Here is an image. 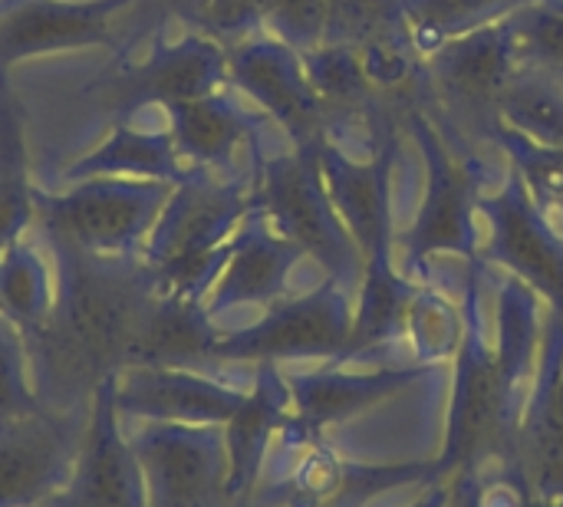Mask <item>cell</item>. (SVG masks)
Here are the masks:
<instances>
[{
  "mask_svg": "<svg viewBox=\"0 0 563 507\" xmlns=\"http://www.w3.org/2000/svg\"><path fill=\"white\" fill-rule=\"evenodd\" d=\"M465 337L455 356L452 406L435 478L508 465L541 353V297L485 257L468 261L462 287Z\"/></svg>",
  "mask_w": 563,
  "mask_h": 507,
  "instance_id": "cell-1",
  "label": "cell"
},
{
  "mask_svg": "<svg viewBox=\"0 0 563 507\" xmlns=\"http://www.w3.org/2000/svg\"><path fill=\"white\" fill-rule=\"evenodd\" d=\"M53 247L56 290L46 317L23 333L36 399L89 412L99 389L135 366L142 323L158 297L142 261H99Z\"/></svg>",
  "mask_w": 563,
  "mask_h": 507,
  "instance_id": "cell-2",
  "label": "cell"
},
{
  "mask_svg": "<svg viewBox=\"0 0 563 507\" xmlns=\"http://www.w3.org/2000/svg\"><path fill=\"white\" fill-rule=\"evenodd\" d=\"M251 211L254 175L195 168L181 178L139 257L155 290L201 304Z\"/></svg>",
  "mask_w": 563,
  "mask_h": 507,
  "instance_id": "cell-3",
  "label": "cell"
},
{
  "mask_svg": "<svg viewBox=\"0 0 563 507\" xmlns=\"http://www.w3.org/2000/svg\"><path fill=\"white\" fill-rule=\"evenodd\" d=\"M406 135L422 158V195L416 214L402 234V274L412 284H432V264L439 257L475 261L482 251V211L485 158L482 145L459 142L429 106L402 115Z\"/></svg>",
  "mask_w": 563,
  "mask_h": 507,
  "instance_id": "cell-4",
  "label": "cell"
},
{
  "mask_svg": "<svg viewBox=\"0 0 563 507\" xmlns=\"http://www.w3.org/2000/svg\"><path fill=\"white\" fill-rule=\"evenodd\" d=\"M254 211L307 261L320 264L323 277L356 297L366 264L327 195L313 145L254 148Z\"/></svg>",
  "mask_w": 563,
  "mask_h": 507,
  "instance_id": "cell-5",
  "label": "cell"
},
{
  "mask_svg": "<svg viewBox=\"0 0 563 507\" xmlns=\"http://www.w3.org/2000/svg\"><path fill=\"white\" fill-rule=\"evenodd\" d=\"M175 185L152 178H82L63 195L36 191L49 244L99 261H139Z\"/></svg>",
  "mask_w": 563,
  "mask_h": 507,
  "instance_id": "cell-6",
  "label": "cell"
},
{
  "mask_svg": "<svg viewBox=\"0 0 563 507\" xmlns=\"http://www.w3.org/2000/svg\"><path fill=\"white\" fill-rule=\"evenodd\" d=\"M521 69L525 56L511 20L492 23L426 56V106L455 139L485 145V135L498 119V106Z\"/></svg>",
  "mask_w": 563,
  "mask_h": 507,
  "instance_id": "cell-7",
  "label": "cell"
},
{
  "mask_svg": "<svg viewBox=\"0 0 563 507\" xmlns=\"http://www.w3.org/2000/svg\"><path fill=\"white\" fill-rule=\"evenodd\" d=\"M353 330V290L323 277L307 294L284 297L251 327L224 333L214 363L280 366L290 360L336 363Z\"/></svg>",
  "mask_w": 563,
  "mask_h": 507,
  "instance_id": "cell-8",
  "label": "cell"
},
{
  "mask_svg": "<svg viewBox=\"0 0 563 507\" xmlns=\"http://www.w3.org/2000/svg\"><path fill=\"white\" fill-rule=\"evenodd\" d=\"M122 429L139 462L148 507H231L224 426L139 419Z\"/></svg>",
  "mask_w": 563,
  "mask_h": 507,
  "instance_id": "cell-9",
  "label": "cell"
},
{
  "mask_svg": "<svg viewBox=\"0 0 563 507\" xmlns=\"http://www.w3.org/2000/svg\"><path fill=\"white\" fill-rule=\"evenodd\" d=\"M478 211L485 228L478 257L518 277L563 317V231L541 211L511 162L498 185L482 191Z\"/></svg>",
  "mask_w": 563,
  "mask_h": 507,
  "instance_id": "cell-10",
  "label": "cell"
},
{
  "mask_svg": "<svg viewBox=\"0 0 563 507\" xmlns=\"http://www.w3.org/2000/svg\"><path fill=\"white\" fill-rule=\"evenodd\" d=\"M274 459L287 465L254 492V502L274 507H366L396 488H426L435 478V462L366 465L340 455L327 439L307 445H274Z\"/></svg>",
  "mask_w": 563,
  "mask_h": 507,
  "instance_id": "cell-11",
  "label": "cell"
},
{
  "mask_svg": "<svg viewBox=\"0 0 563 507\" xmlns=\"http://www.w3.org/2000/svg\"><path fill=\"white\" fill-rule=\"evenodd\" d=\"M89 416L40 403L0 419V507H40L69 482Z\"/></svg>",
  "mask_w": 563,
  "mask_h": 507,
  "instance_id": "cell-12",
  "label": "cell"
},
{
  "mask_svg": "<svg viewBox=\"0 0 563 507\" xmlns=\"http://www.w3.org/2000/svg\"><path fill=\"white\" fill-rule=\"evenodd\" d=\"M228 86V46L208 33H188L175 43H155L142 63L112 73L96 99L119 119L172 109L188 99L221 92Z\"/></svg>",
  "mask_w": 563,
  "mask_h": 507,
  "instance_id": "cell-13",
  "label": "cell"
},
{
  "mask_svg": "<svg viewBox=\"0 0 563 507\" xmlns=\"http://www.w3.org/2000/svg\"><path fill=\"white\" fill-rule=\"evenodd\" d=\"M435 366L406 363V366H376V370H350L340 363H327L313 373H294L287 379L290 412L277 436V445H307L320 442L330 429L389 403L406 393L412 383L432 376Z\"/></svg>",
  "mask_w": 563,
  "mask_h": 507,
  "instance_id": "cell-14",
  "label": "cell"
},
{
  "mask_svg": "<svg viewBox=\"0 0 563 507\" xmlns=\"http://www.w3.org/2000/svg\"><path fill=\"white\" fill-rule=\"evenodd\" d=\"M538 360L505 478L521 495L563 502V317L551 310Z\"/></svg>",
  "mask_w": 563,
  "mask_h": 507,
  "instance_id": "cell-15",
  "label": "cell"
},
{
  "mask_svg": "<svg viewBox=\"0 0 563 507\" xmlns=\"http://www.w3.org/2000/svg\"><path fill=\"white\" fill-rule=\"evenodd\" d=\"M228 86L247 96L294 145H313L327 132V112L307 79L303 56L271 33L228 46Z\"/></svg>",
  "mask_w": 563,
  "mask_h": 507,
  "instance_id": "cell-16",
  "label": "cell"
},
{
  "mask_svg": "<svg viewBox=\"0 0 563 507\" xmlns=\"http://www.w3.org/2000/svg\"><path fill=\"white\" fill-rule=\"evenodd\" d=\"M115 412L125 422L228 426L247 399V386L185 366H129L112 383Z\"/></svg>",
  "mask_w": 563,
  "mask_h": 507,
  "instance_id": "cell-17",
  "label": "cell"
},
{
  "mask_svg": "<svg viewBox=\"0 0 563 507\" xmlns=\"http://www.w3.org/2000/svg\"><path fill=\"white\" fill-rule=\"evenodd\" d=\"M40 507H148L139 462L115 412L112 383L99 389L69 482Z\"/></svg>",
  "mask_w": 563,
  "mask_h": 507,
  "instance_id": "cell-18",
  "label": "cell"
},
{
  "mask_svg": "<svg viewBox=\"0 0 563 507\" xmlns=\"http://www.w3.org/2000/svg\"><path fill=\"white\" fill-rule=\"evenodd\" d=\"M129 7L132 0H13L0 16V79L20 59L109 43Z\"/></svg>",
  "mask_w": 563,
  "mask_h": 507,
  "instance_id": "cell-19",
  "label": "cell"
},
{
  "mask_svg": "<svg viewBox=\"0 0 563 507\" xmlns=\"http://www.w3.org/2000/svg\"><path fill=\"white\" fill-rule=\"evenodd\" d=\"M307 257L284 241L257 211H251L231 241L228 261L218 271L211 290L205 294V310L218 323L238 307H274L287 297L294 271Z\"/></svg>",
  "mask_w": 563,
  "mask_h": 507,
  "instance_id": "cell-20",
  "label": "cell"
},
{
  "mask_svg": "<svg viewBox=\"0 0 563 507\" xmlns=\"http://www.w3.org/2000/svg\"><path fill=\"white\" fill-rule=\"evenodd\" d=\"M287 412H290V393L284 373L277 366H257L244 406L224 426L228 462H231V475H228L231 507L254 502V492L264 478L277 436L287 422Z\"/></svg>",
  "mask_w": 563,
  "mask_h": 507,
  "instance_id": "cell-21",
  "label": "cell"
},
{
  "mask_svg": "<svg viewBox=\"0 0 563 507\" xmlns=\"http://www.w3.org/2000/svg\"><path fill=\"white\" fill-rule=\"evenodd\" d=\"M165 119L185 165L201 172H231L238 148L257 145L261 129L267 122L264 115L247 112L224 89L178 102L165 109Z\"/></svg>",
  "mask_w": 563,
  "mask_h": 507,
  "instance_id": "cell-22",
  "label": "cell"
},
{
  "mask_svg": "<svg viewBox=\"0 0 563 507\" xmlns=\"http://www.w3.org/2000/svg\"><path fill=\"white\" fill-rule=\"evenodd\" d=\"M195 168L185 165L168 129H148V125L119 119L112 132L92 152L76 158L63 175L69 181L109 175V178H152V181L178 185Z\"/></svg>",
  "mask_w": 563,
  "mask_h": 507,
  "instance_id": "cell-23",
  "label": "cell"
},
{
  "mask_svg": "<svg viewBox=\"0 0 563 507\" xmlns=\"http://www.w3.org/2000/svg\"><path fill=\"white\" fill-rule=\"evenodd\" d=\"M221 337L224 333L208 317L205 304L158 294L142 323L135 366L201 370V366L214 363V346Z\"/></svg>",
  "mask_w": 563,
  "mask_h": 507,
  "instance_id": "cell-24",
  "label": "cell"
},
{
  "mask_svg": "<svg viewBox=\"0 0 563 507\" xmlns=\"http://www.w3.org/2000/svg\"><path fill=\"white\" fill-rule=\"evenodd\" d=\"M412 294H416V284L396 267V261L366 264L363 280L353 297V330L336 363L350 366L353 360L379 346L406 340V313H409Z\"/></svg>",
  "mask_w": 563,
  "mask_h": 507,
  "instance_id": "cell-25",
  "label": "cell"
},
{
  "mask_svg": "<svg viewBox=\"0 0 563 507\" xmlns=\"http://www.w3.org/2000/svg\"><path fill=\"white\" fill-rule=\"evenodd\" d=\"M36 221V191L26 172V145L16 99L0 79V257L23 241Z\"/></svg>",
  "mask_w": 563,
  "mask_h": 507,
  "instance_id": "cell-26",
  "label": "cell"
},
{
  "mask_svg": "<svg viewBox=\"0 0 563 507\" xmlns=\"http://www.w3.org/2000/svg\"><path fill=\"white\" fill-rule=\"evenodd\" d=\"M531 3L538 0H406V16L416 49L429 56L459 36L511 20Z\"/></svg>",
  "mask_w": 563,
  "mask_h": 507,
  "instance_id": "cell-27",
  "label": "cell"
},
{
  "mask_svg": "<svg viewBox=\"0 0 563 507\" xmlns=\"http://www.w3.org/2000/svg\"><path fill=\"white\" fill-rule=\"evenodd\" d=\"M492 125H501L534 145L563 148V86L554 76L525 66L505 92Z\"/></svg>",
  "mask_w": 563,
  "mask_h": 507,
  "instance_id": "cell-28",
  "label": "cell"
},
{
  "mask_svg": "<svg viewBox=\"0 0 563 507\" xmlns=\"http://www.w3.org/2000/svg\"><path fill=\"white\" fill-rule=\"evenodd\" d=\"M53 290H56V274L30 241L13 244L0 257V313L23 333L46 317L53 304Z\"/></svg>",
  "mask_w": 563,
  "mask_h": 507,
  "instance_id": "cell-29",
  "label": "cell"
},
{
  "mask_svg": "<svg viewBox=\"0 0 563 507\" xmlns=\"http://www.w3.org/2000/svg\"><path fill=\"white\" fill-rule=\"evenodd\" d=\"M462 337H465L462 307L435 284H416V294L406 313V340L412 346L416 363L439 366V363L455 360Z\"/></svg>",
  "mask_w": 563,
  "mask_h": 507,
  "instance_id": "cell-30",
  "label": "cell"
},
{
  "mask_svg": "<svg viewBox=\"0 0 563 507\" xmlns=\"http://www.w3.org/2000/svg\"><path fill=\"white\" fill-rule=\"evenodd\" d=\"M485 145H495L511 162V168L525 178L541 211L563 231V148L534 145L501 125L488 129Z\"/></svg>",
  "mask_w": 563,
  "mask_h": 507,
  "instance_id": "cell-31",
  "label": "cell"
},
{
  "mask_svg": "<svg viewBox=\"0 0 563 507\" xmlns=\"http://www.w3.org/2000/svg\"><path fill=\"white\" fill-rule=\"evenodd\" d=\"M412 40L406 0H333L327 43L336 46H373Z\"/></svg>",
  "mask_w": 563,
  "mask_h": 507,
  "instance_id": "cell-32",
  "label": "cell"
},
{
  "mask_svg": "<svg viewBox=\"0 0 563 507\" xmlns=\"http://www.w3.org/2000/svg\"><path fill=\"white\" fill-rule=\"evenodd\" d=\"M333 0H264V33L310 53L327 43Z\"/></svg>",
  "mask_w": 563,
  "mask_h": 507,
  "instance_id": "cell-33",
  "label": "cell"
},
{
  "mask_svg": "<svg viewBox=\"0 0 563 507\" xmlns=\"http://www.w3.org/2000/svg\"><path fill=\"white\" fill-rule=\"evenodd\" d=\"M525 66H534L541 73L563 76V13L548 7L544 0L525 7L511 16Z\"/></svg>",
  "mask_w": 563,
  "mask_h": 507,
  "instance_id": "cell-34",
  "label": "cell"
},
{
  "mask_svg": "<svg viewBox=\"0 0 563 507\" xmlns=\"http://www.w3.org/2000/svg\"><path fill=\"white\" fill-rule=\"evenodd\" d=\"M33 406H40V399L33 389L23 330L0 313V419L20 416Z\"/></svg>",
  "mask_w": 563,
  "mask_h": 507,
  "instance_id": "cell-35",
  "label": "cell"
},
{
  "mask_svg": "<svg viewBox=\"0 0 563 507\" xmlns=\"http://www.w3.org/2000/svg\"><path fill=\"white\" fill-rule=\"evenodd\" d=\"M198 26L218 43L234 46L254 33H264V0H205Z\"/></svg>",
  "mask_w": 563,
  "mask_h": 507,
  "instance_id": "cell-36",
  "label": "cell"
},
{
  "mask_svg": "<svg viewBox=\"0 0 563 507\" xmlns=\"http://www.w3.org/2000/svg\"><path fill=\"white\" fill-rule=\"evenodd\" d=\"M521 492L501 478L498 485H488L482 472H459L452 475V495L449 507H518Z\"/></svg>",
  "mask_w": 563,
  "mask_h": 507,
  "instance_id": "cell-37",
  "label": "cell"
},
{
  "mask_svg": "<svg viewBox=\"0 0 563 507\" xmlns=\"http://www.w3.org/2000/svg\"><path fill=\"white\" fill-rule=\"evenodd\" d=\"M449 495H452V478L445 482H432L419 492V498L409 507H449Z\"/></svg>",
  "mask_w": 563,
  "mask_h": 507,
  "instance_id": "cell-38",
  "label": "cell"
},
{
  "mask_svg": "<svg viewBox=\"0 0 563 507\" xmlns=\"http://www.w3.org/2000/svg\"><path fill=\"white\" fill-rule=\"evenodd\" d=\"M162 3H172V7H178V10H181V7H188L191 20L198 23V16H201V3H205V0H162Z\"/></svg>",
  "mask_w": 563,
  "mask_h": 507,
  "instance_id": "cell-39",
  "label": "cell"
},
{
  "mask_svg": "<svg viewBox=\"0 0 563 507\" xmlns=\"http://www.w3.org/2000/svg\"><path fill=\"white\" fill-rule=\"evenodd\" d=\"M518 507H563V502L554 498H531V495H521V505Z\"/></svg>",
  "mask_w": 563,
  "mask_h": 507,
  "instance_id": "cell-40",
  "label": "cell"
},
{
  "mask_svg": "<svg viewBox=\"0 0 563 507\" xmlns=\"http://www.w3.org/2000/svg\"><path fill=\"white\" fill-rule=\"evenodd\" d=\"M10 7H13V0H0V16H3V13H7Z\"/></svg>",
  "mask_w": 563,
  "mask_h": 507,
  "instance_id": "cell-41",
  "label": "cell"
},
{
  "mask_svg": "<svg viewBox=\"0 0 563 507\" xmlns=\"http://www.w3.org/2000/svg\"><path fill=\"white\" fill-rule=\"evenodd\" d=\"M544 3H548V7H554V10H561V13H563V0H544Z\"/></svg>",
  "mask_w": 563,
  "mask_h": 507,
  "instance_id": "cell-42",
  "label": "cell"
},
{
  "mask_svg": "<svg viewBox=\"0 0 563 507\" xmlns=\"http://www.w3.org/2000/svg\"><path fill=\"white\" fill-rule=\"evenodd\" d=\"M238 507H274V505H264V502H251V505H238Z\"/></svg>",
  "mask_w": 563,
  "mask_h": 507,
  "instance_id": "cell-43",
  "label": "cell"
},
{
  "mask_svg": "<svg viewBox=\"0 0 563 507\" xmlns=\"http://www.w3.org/2000/svg\"><path fill=\"white\" fill-rule=\"evenodd\" d=\"M548 76H551V73H548ZM554 79H558V82H561V86H563V76H554Z\"/></svg>",
  "mask_w": 563,
  "mask_h": 507,
  "instance_id": "cell-44",
  "label": "cell"
}]
</instances>
